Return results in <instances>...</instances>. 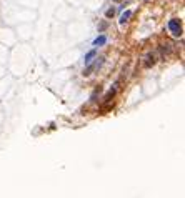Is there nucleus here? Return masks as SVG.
Segmentation results:
<instances>
[{
  "instance_id": "f257e3e1",
  "label": "nucleus",
  "mask_w": 185,
  "mask_h": 198,
  "mask_svg": "<svg viewBox=\"0 0 185 198\" xmlns=\"http://www.w3.org/2000/svg\"><path fill=\"white\" fill-rule=\"evenodd\" d=\"M168 30H170V32H172V34L175 35V37H180V35H182L180 22L175 20V18H173V20H170V22H168Z\"/></svg>"
},
{
  "instance_id": "f03ea898",
  "label": "nucleus",
  "mask_w": 185,
  "mask_h": 198,
  "mask_svg": "<svg viewBox=\"0 0 185 198\" xmlns=\"http://www.w3.org/2000/svg\"><path fill=\"white\" fill-rule=\"evenodd\" d=\"M155 62H157V57H155V53H148L147 57H145V62H143V67H145V68H150L152 65H155Z\"/></svg>"
},
{
  "instance_id": "7ed1b4c3",
  "label": "nucleus",
  "mask_w": 185,
  "mask_h": 198,
  "mask_svg": "<svg viewBox=\"0 0 185 198\" xmlns=\"http://www.w3.org/2000/svg\"><path fill=\"white\" fill-rule=\"evenodd\" d=\"M95 55H97V50H95V48H93V50H90L88 53H85V57H84V63H85V65L92 62V58H95Z\"/></svg>"
},
{
  "instance_id": "20e7f679",
  "label": "nucleus",
  "mask_w": 185,
  "mask_h": 198,
  "mask_svg": "<svg viewBox=\"0 0 185 198\" xmlns=\"http://www.w3.org/2000/svg\"><path fill=\"white\" fill-rule=\"evenodd\" d=\"M105 42H107V37H105V35H100V37H97L95 40H93V45H95V47H102V45H105Z\"/></svg>"
},
{
  "instance_id": "39448f33",
  "label": "nucleus",
  "mask_w": 185,
  "mask_h": 198,
  "mask_svg": "<svg viewBox=\"0 0 185 198\" xmlns=\"http://www.w3.org/2000/svg\"><path fill=\"white\" fill-rule=\"evenodd\" d=\"M130 17H132V10H125V12L122 13V17H120V25H123Z\"/></svg>"
},
{
  "instance_id": "423d86ee",
  "label": "nucleus",
  "mask_w": 185,
  "mask_h": 198,
  "mask_svg": "<svg viewBox=\"0 0 185 198\" xmlns=\"http://www.w3.org/2000/svg\"><path fill=\"white\" fill-rule=\"evenodd\" d=\"M115 92H117V88H115V87H114V88H112V90H110V92H109V93H107V95H105V97H104V100H105V102H110V100H112V98H114Z\"/></svg>"
},
{
  "instance_id": "0eeeda50",
  "label": "nucleus",
  "mask_w": 185,
  "mask_h": 198,
  "mask_svg": "<svg viewBox=\"0 0 185 198\" xmlns=\"http://www.w3.org/2000/svg\"><path fill=\"white\" fill-rule=\"evenodd\" d=\"M114 15H115V10H114V9H109V10L105 12V17H107V18L114 17Z\"/></svg>"
},
{
  "instance_id": "6e6552de",
  "label": "nucleus",
  "mask_w": 185,
  "mask_h": 198,
  "mask_svg": "<svg viewBox=\"0 0 185 198\" xmlns=\"http://www.w3.org/2000/svg\"><path fill=\"white\" fill-rule=\"evenodd\" d=\"M112 2H122V0H112Z\"/></svg>"
}]
</instances>
